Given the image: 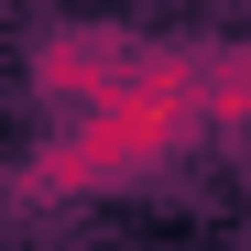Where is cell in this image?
<instances>
[{
	"label": "cell",
	"instance_id": "6da1fadb",
	"mask_svg": "<svg viewBox=\"0 0 251 251\" xmlns=\"http://www.w3.org/2000/svg\"><path fill=\"white\" fill-rule=\"evenodd\" d=\"M207 120V55H153L131 66V88H109L66 120V131L22 164V207H66V197H99V186H142L186 153V131Z\"/></svg>",
	"mask_w": 251,
	"mask_h": 251
},
{
	"label": "cell",
	"instance_id": "7a4b0ae2",
	"mask_svg": "<svg viewBox=\"0 0 251 251\" xmlns=\"http://www.w3.org/2000/svg\"><path fill=\"white\" fill-rule=\"evenodd\" d=\"M131 66H142V44H131V33L66 22V33H44V44H33V88H44V99H66V109H88V99H109V88H131Z\"/></svg>",
	"mask_w": 251,
	"mask_h": 251
},
{
	"label": "cell",
	"instance_id": "3957f363",
	"mask_svg": "<svg viewBox=\"0 0 251 251\" xmlns=\"http://www.w3.org/2000/svg\"><path fill=\"white\" fill-rule=\"evenodd\" d=\"M207 120L251 131V44H240V55H207Z\"/></svg>",
	"mask_w": 251,
	"mask_h": 251
}]
</instances>
